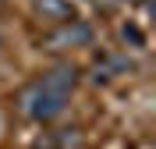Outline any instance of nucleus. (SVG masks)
Listing matches in <instances>:
<instances>
[{
    "label": "nucleus",
    "instance_id": "1",
    "mask_svg": "<svg viewBox=\"0 0 156 149\" xmlns=\"http://www.w3.org/2000/svg\"><path fill=\"white\" fill-rule=\"evenodd\" d=\"M68 99L71 96L53 92L50 85H43V82L36 78V82H29V85L18 92V114L29 117V121H36V124H46V121L60 117V114L68 110Z\"/></svg>",
    "mask_w": 156,
    "mask_h": 149
},
{
    "label": "nucleus",
    "instance_id": "2",
    "mask_svg": "<svg viewBox=\"0 0 156 149\" xmlns=\"http://www.w3.org/2000/svg\"><path fill=\"white\" fill-rule=\"evenodd\" d=\"M92 39H96L92 25H89V21H82V18H71V21H64V25H53V29L39 39V46L50 50V53H68V50L92 46Z\"/></svg>",
    "mask_w": 156,
    "mask_h": 149
},
{
    "label": "nucleus",
    "instance_id": "3",
    "mask_svg": "<svg viewBox=\"0 0 156 149\" xmlns=\"http://www.w3.org/2000/svg\"><path fill=\"white\" fill-rule=\"evenodd\" d=\"M135 71V60L128 57V53H117V50H107V53H96L92 60V68H89V82H96V85H110V82L124 78Z\"/></svg>",
    "mask_w": 156,
    "mask_h": 149
},
{
    "label": "nucleus",
    "instance_id": "4",
    "mask_svg": "<svg viewBox=\"0 0 156 149\" xmlns=\"http://www.w3.org/2000/svg\"><path fill=\"white\" fill-rule=\"evenodd\" d=\"M32 11L46 25H64V21L78 18L75 14V0H32Z\"/></svg>",
    "mask_w": 156,
    "mask_h": 149
},
{
    "label": "nucleus",
    "instance_id": "5",
    "mask_svg": "<svg viewBox=\"0 0 156 149\" xmlns=\"http://www.w3.org/2000/svg\"><path fill=\"white\" fill-rule=\"evenodd\" d=\"M78 78H82V75H78L75 64H57V68H50L39 82H43V85H50L53 92H64V96H71V92H75V85H78Z\"/></svg>",
    "mask_w": 156,
    "mask_h": 149
},
{
    "label": "nucleus",
    "instance_id": "6",
    "mask_svg": "<svg viewBox=\"0 0 156 149\" xmlns=\"http://www.w3.org/2000/svg\"><path fill=\"white\" fill-rule=\"evenodd\" d=\"M46 149H82V135H78V128H64V131H57V135L46 142Z\"/></svg>",
    "mask_w": 156,
    "mask_h": 149
},
{
    "label": "nucleus",
    "instance_id": "7",
    "mask_svg": "<svg viewBox=\"0 0 156 149\" xmlns=\"http://www.w3.org/2000/svg\"><path fill=\"white\" fill-rule=\"evenodd\" d=\"M121 39H124L131 50H146V32L138 29L135 21H124V25H121Z\"/></svg>",
    "mask_w": 156,
    "mask_h": 149
},
{
    "label": "nucleus",
    "instance_id": "8",
    "mask_svg": "<svg viewBox=\"0 0 156 149\" xmlns=\"http://www.w3.org/2000/svg\"><path fill=\"white\" fill-rule=\"evenodd\" d=\"M0 11H4V0H0Z\"/></svg>",
    "mask_w": 156,
    "mask_h": 149
}]
</instances>
